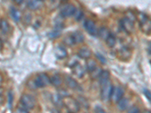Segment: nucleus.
Wrapping results in <instances>:
<instances>
[{
  "mask_svg": "<svg viewBox=\"0 0 151 113\" xmlns=\"http://www.w3.org/2000/svg\"><path fill=\"white\" fill-rule=\"evenodd\" d=\"M64 98L63 104L65 106L69 112H77L80 110V106L77 100H76L74 98L71 97L70 96H67Z\"/></svg>",
  "mask_w": 151,
  "mask_h": 113,
  "instance_id": "obj_1",
  "label": "nucleus"
},
{
  "mask_svg": "<svg viewBox=\"0 0 151 113\" xmlns=\"http://www.w3.org/2000/svg\"><path fill=\"white\" fill-rule=\"evenodd\" d=\"M101 85V97L103 101H107L110 99L112 91H113V86L110 83V81L106 83L100 84Z\"/></svg>",
  "mask_w": 151,
  "mask_h": 113,
  "instance_id": "obj_2",
  "label": "nucleus"
},
{
  "mask_svg": "<svg viewBox=\"0 0 151 113\" xmlns=\"http://www.w3.org/2000/svg\"><path fill=\"white\" fill-rule=\"evenodd\" d=\"M21 106L27 109H33L36 106V99L29 94H23L20 100Z\"/></svg>",
  "mask_w": 151,
  "mask_h": 113,
  "instance_id": "obj_3",
  "label": "nucleus"
},
{
  "mask_svg": "<svg viewBox=\"0 0 151 113\" xmlns=\"http://www.w3.org/2000/svg\"><path fill=\"white\" fill-rule=\"evenodd\" d=\"M34 82L37 88L47 87L51 84L50 78L45 73H40L34 79Z\"/></svg>",
  "mask_w": 151,
  "mask_h": 113,
  "instance_id": "obj_4",
  "label": "nucleus"
},
{
  "mask_svg": "<svg viewBox=\"0 0 151 113\" xmlns=\"http://www.w3.org/2000/svg\"><path fill=\"white\" fill-rule=\"evenodd\" d=\"M121 26H122V29L125 31V33H133L134 30V23L132 21V20H131L129 17H125L120 22Z\"/></svg>",
  "mask_w": 151,
  "mask_h": 113,
  "instance_id": "obj_5",
  "label": "nucleus"
},
{
  "mask_svg": "<svg viewBox=\"0 0 151 113\" xmlns=\"http://www.w3.org/2000/svg\"><path fill=\"white\" fill-rule=\"evenodd\" d=\"M84 27L88 33H89L91 36H95L98 34V29L94 24V22L91 20L88 19L84 22Z\"/></svg>",
  "mask_w": 151,
  "mask_h": 113,
  "instance_id": "obj_6",
  "label": "nucleus"
},
{
  "mask_svg": "<svg viewBox=\"0 0 151 113\" xmlns=\"http://www.w3.org/2000/svg\"><path fill=\"white\" fill-rule=\"evenodd\" d=\"M76 9L73 5L69 4V5H65L60 11V15L63 17H72L75 14Z\"/></svg>",
  "mask_w": 151,
  "mask_h": 113,
  "instance_id": "obj_7",
  "label": "nucleus"
},
{
  "mask_svg": "<svg viewBox=\"0 0 151 113\" xmlns=\"http://www.w3.org/2000/svg\"><path fill=\"white\" fill-rule=\"evenodd\" d=\"M123 94L124 91L122 87H113V91H112L111 96H110V99H111L114 103H116L121 98L123 97Z\"/></svg>",
  "mask_w": 151,
  "mask_h": 113,
  "instance_id": "obj_8",
  "label": "nucleus"
},
{
  "mask_svg": "<svg viewBox=\"0 0 151 113\" xmlns=\"http://www.w3.org/2000/svg\"><path fill=\"white\" fill-rule=\"evenodd\" d=\"M64 82H65L66 85L69 88H70V89L76 90L79 88V84H78L77 82L74 79H73L72 77H70V76H68V75L65 76V78H64Z\"/></svg>",
  "mask_w": 151,
  "mask_h": 113,
  "instance_id": "obj_9",
  "label": "nucleus"
},
{
  "mask_svg": "<svg viewBox=\"0 0 151 113\" xmlns=\"http://www.w3.org/2000/svg\"><path fill=\"white\" fill-rule=\"evenodd\" d=\"M55 56H56L58 59H60V60L65 58L67 56V50L65 49L64 47L60 46V45H58V46H57L56 48H55Z\"/></svg>",
  "mask_w": 151,
  "mask_h": 113,
  "instance_id": "obj_10",
  "label": "nucleus"
},
{
  "mask_svg": "<svg viewBox=\"0 0 151 113\" xmlns=\"http://www.w3.org/2000/svg\"><path fill=\"white\" fill-rule=\"evenodd\" d=\"M73 72L74 73V75H76L79 79L83 78L85 75L84 69L79 64H74L73 67Z\"/></svg>",
  "mask_w": 151,
  "mask_h": 113,
  "instance_id": "obj_11",
  "label": "nucleus"
},
{
  "mask_svg": "<svg viewBox=\"0 0 151 113\" xmlns=\"http://www.w3.org/2000/svg\"><path fill=\"white\" fill-rule=\"evenodd\" d=\"M40 0H27V5L31 10H37L42 6Z\"/></svg>",
  "mask_w": 151,
  "mask_h": 113,
  "instance_id": "obj_12",
  "label": "nucleus"
},
{
  "mask_svg": "<svg viewBox=\"0 0 151 113\" xmlns=\"http://www.w3.org/2000/svg\"><path fill=\"white\" fill-rule=\"evenodd\" d=\"M117 107L119 110L121 111H125L128 109L129 104V99H126V98L122 97L118 102H117Z\"/></svg>",
  "mask_w": 151,
  "mask_h": 113,
  "instance_id": "obj_13",
  "label": "nucleus"
},
{
  "mask_svg": "<svg viewBox=\"0 0 151 113\" xmlns=\"http://www.w3.org/2000/svg\"><path fill=\"white\" fill-rule=\"evenodd\" d=\"M78 55L83 59H88L91 56V51L88 48H82L79 50Z\"/></svg>",
  "mask_w": 151,
  "mask_h": 113,
  "instance_id": "obj_14",
  "label": "nucleus"
},
{
  "mask_svg": "<svg viewBox=\"0 0 151 113\" xmlns=\"http://www.w3.org/2000/svg\"><path fill=\"white\" fill-rule=\"evenodd\" d=\"M110 74L109 71L102 70L101 73V75H100L99 77H98L100 81V84H104V83H106L107 82H109V81H110Z\"/></svg>",
  "mask_w": 151,
  "mask_h": 113,
  "instance_id": "obj_15",
  "label": "nucleus"
},
{
  "mask_svg": "<svg viewBox=\"0 0 151 113\" xmlns=\"http://www.w3.org/2000/svg\"><path fill=\"white\" fill-rule=\"evenodd\" d=\"M72 36L76 44V43H81L84 41V35H83V33L80 32V31H76V32L73 33Z\"/></svg>",
  "mask_w": 151,
  "mask_h": 113,
  "instance_id": "obj_16",
  "label": "nucleus"
},
{
  "mask_svg": "<svg viewBox=\"0 0 151 113\" xmlns=\"http://www.w3.org/2000/svg\"><path fill=\"white\" fill-rule=\"evenodd\" d=\"M50 81H51V84H52L54 86L57 87H60L62 84V83H63L62 79L58 75H55L52 76V78L50 79Z\"/></svg>",
  "mask_w": 151,
  "mask_h": 113,
  "instance_id": "obj_17",
  "label": "nucleus"
},
{
  "mask_svg": "<svg viewBox=\"0 0 151 113\" xmlns=\"http://www.w3.org/2000/svg\"><path fill=\"white\" fill-rule=\"evenodd\" d=\"M9 29H10V26L8 21L5 19L0 20V29L2 33H8L9 32Z\"/></svg>",
  "mask_w": 151,
  "mask_h": 113,
  "instance_id": "obj_18",
  "label": "nucleus"
},
{
  "mask_svg": "<svg viewBox=\"0 0 151 113\" xmlns=\"http://www.w3.org/2000/svg\"><path fill=\"white\" fill-rule=\"evenodd\" d=\"M98 34L99 35V36L102 39L106 40V38L108 37L111 33L106 27H101L98 31Z\"/></svg>",
  "mask_w": 151,
  "mask_h": 113,
  "instance_id": "obj_19",
  "label": "nucleus"
},
{
  "mask_svg": "<svg viewBox=\"0 0 151 113\" xmlns=\"http://www.w3.org/2000/svg\"><path fill=\"white\" fill-rule=\"evenodd\" d=\"M105 41H106V45H107L109 48H113V47L116 45V37L113 36V34H110L108 37L106 38Z\"/></svg>",
  "mask_w": 151,
  "mask_h": 113,
  "instance_id": "obj_20",
  "label": "nucleus"
},
{
  "mask_svg": "<svg viewBox=\"0 0 151 113\" xmlns=\"http://www.w3.org/2000/svg\"><path fill=\"white\" fill-rule=\"evenodd\" d=\"M86 67L88 72H91V71L94 70V69L97 67V62L93 59H88L87 62H86Z\"/></svg>",
  "mask_w": 151,
  "mask_h": 113,
  "instance_id": "obj_21",
  "label": "nucleus"
},
{
  "mask_svg": "<svg viewBox=\"0 0 151 113\" xmlns=\"http://www.w3.org/2000/svg\"><path fill=\"white\" fill-rule=\"evenodd\" d=\"M10 14H11V16H12V17L13 18V20H14V21H16V22H18V21H20V18H21V14H20L19 11H17V9H14V8L12 7V9H11Z\"/></svg>",
  "mask_w": 151,
  "mask_h": 113,
  "instance_id": "obj_22",
  "label": "nucleus"
},
{
  "mask_svg": "<svg viewBox=\"0 0 151 113\" xmlns=\"http://www.w3.org/2000/svg\"><path fill=\"white\" fill-rule=\"evenodd\" d=\"M119 56L121 58L129 59L131 56V52L127 48H122L119 51Z\"/></svg>",
  "mask_w": 151,
  "mask_h": 113,
  "instance_id": "obj_23",
  "label": "nucleus"
},
{
  "mask_svg": "<svg viewBox=\"0 0 151 113\" xmlns=\"http://www.w3.org/2000/svg\"><path fill=\"white\" fill-rule=\"evenodd\" d=\"M78 103H79L80 107H83V108L86 109H89V103L88 102L87 99H86V98L83 97H79Z\"/></svg>",
  "mask_w": 151,
  "mask_h": 113,
  "instance_id": "obj_24",
  "label": "nucleus"
},
{
  "mask_svg": "<svg viewBox=\"0 0 151 113\" xmlns=\"http://www.w3.org/2000/svg\"><path fill=\"white\" fill-rule=\"evenodd\" d=\"M64 43L67 46H72V45H75L76 43L74 41L73 38L72 34L68 35V36H65L64 39Z\"/></svg>",
  "mask_w": 151,
  "mask_h": 113,
  "instance_id": "obj_25",
  "label": "nucleus"
},
{
  "mask_svg": "<svg viewBox=\"0 0 151 113\" xmlns=\"http://www.w3.org/2000/svg\"><path fill=\"white\" fill-rule=\"evenodd\" d=\"M102 72V69L101 68H99V67H97L96 68L94 69V70L91 71L90 73H91V76L92 79H98V77H99V75H101V73Z\"/></svg>",
  "mask_w": 151,
  "mask_h": 113,
  "instance_id": "obj_26",
  "label": "nucleus"
},
{
  "mask_svg": "<svg viewBox=\"0 0 151 113\" xmlns=\"http://www.w3.org/2000/svg\"><path fill=\"white\" fill-rule=\"evenodd\" d=\"M141 28H142L144 33H150V21H147L141 24Z\"/></svg>",
  "mask_w": 151,
  "mask_h": 113,
  "instance_id": "obj_27",
  "label": "nucleus"
},
{
  "mask_svg": "<svg viewBox=\"0 0 151 113\" xmlns=\"http://www.w3.org/2000/svg\"><path fill=\"white\" fill-rule=\"evenodd\" d=\"M74 15H75V20H76L77 21H79L83 18V15H84V14H83V12L82 11H79L76 9Z\"/></svg>",
  "mask_w": 151,
  "mask_h": 113,
  "instance_id": "obj_28",
  "label": "nucleus"
},
{
  "mask_svg": "<svg viewBox=\"0 0 151 113\" xmlns=\"http://www.w3.org/2000/svg\"><path fill=\"white\" fill-rule=\"evenodd\" d=\"M60 36V30L59 29V28H58V29H55V30L52 31V33H49V37L52 38V39L58 38Z\"/></svg>",
  "mask_w": 151,
  "mask_h": 113,
  "instance_id": "obj_29",
  "label": "nucleus"
},
{
  "mask_svg": "<svg viewBox=\"0 0 151 113\" xmlns=\"http://www.w3.org/2000/svg\"><path fill=\"white\" fill-rule=\"evenodd\" d=\"M27 86L29 87V89H31V90L37 89V87H36V84H35L34 80L29 81V82H28V83H27Z\"/></svg>",
  "mask_w": 151,
  "mask_h": 113,
  "instance_id": "obj_30",
  "label": "nucleus"
},
{
  "mask_svg": "<svg viewBox=\"0 0 151 113\" xmlns=\"http://www.w3.org/2000/svg\"><path fill=\"white\" fill-rule=\"evenodd\" d=\"M140 109L137 107V106H132L130 109H129V112L130 113H137V112H140Z\"/></svg>",
  "mask_w": 151,
  "mask_h": 113,
  "instance_id": "obj_31",
  "label": "nucleus"
},
{
  "mask_svg": "<svg viewBox=\"0 0 151 113\" xmlns=\"http://www.w3.org/2000/svg\"><path fill=\"white\" fill-rule=\"evenodd\" d=\"M12 103H13V95L12 93L9 94V108L12 109Z\"/></svg>",
  "mask_w": 151,
  "mask_h": 113,
  "instance_id": "obj_32",
  "label": "nucleus"
},
{
  "mask_svg": "<svg viewBox=\"0 0 151 113\" xmlns=\"http://www.w3.org/2000/svg\"><path fill=\"white\" fill-rule=\"evenodd\" d=\"M28 111H29V110L27 109H25V108H24L23 106H20V107H18L17 109V112H24L25 113V112H28Z\"/></svg>",
  "mask_w": 151,
  "mask_h": 113,
  "instance_id": "obj_33",
  "label": "nucleus"
},
{
  "mask_svg": "<svg viewBox=\"0 0 151 113\" xmlns=\"http://www.w3.org/2000/svg\"><path fill=\"white\" fill-rule=\"evenodd\" d=\"M94 112H101V113L105 112L104 109H103L99 106H97L96 107H95V109H94Z\"/></svg>",
  "mask_w": 151,
  "mask_h": 113,
  "instance_id": "obj_34",
  "label": "nucleus"
},
{
  "mask_svg": "<svg viewBox=\"0 0 151 113\" xmlns=\"http://www.w3.org/2000/svg\"><path fill=\"white\" fill-rule=\"evenodd\" d=\"M144 94H145V95H146L147 98L148 99V100L150 102V91H148V90H147V89H144Z\"/></svg>",
  "mask_w": 151,
  "mask_h": 113,
  "instance_id": "obj_35",
  "label": "nucleus"
},
{
  "mask_svg": "<svg viewBox=\"0 0 151 113\" xmlns=\"http://www.w3.org/2000/svg\"><path fill=\"white\" fill-rule=\"evenodd\" d=\"M98 57H99V60H101V62H102V63H103V64H104L105 62H106V59H105L103 56H101V54H100V55L98 54Z\"/></svg>",
  "mask_w": 151,
  "mask_h": 113,
  "instance_id": "obj_36",
  "label": "nucleus"
},
{
  "mask_svg": "<svg viewBox=\"0 0 151 113\" xmlns=\"http://www.w3.org/2000/svg\"><path fill=\"white\" fill-rule=\"evenodd\" d=\"M14 1V2H15L17 5H21V4L23 3V2H24V0H13Z\"/></svg>",
  "mask_w": 151,
  "mask_h": 113,
  "instance_id": "obj_37",
  "label": "nucleus"
},
{
  "mask_svg": "<svg viewBox=\"0 0 151 113\" xmlns=\"http://www.w3.org/2000/svg\"><path fill=\"white\" fill-rule=\"evenodd\" d=\"M3 48V43H2V40L0 39V50H2Z\"/></svg>",
  "mask_w": 151,
  "mask_h": 113,
  "instance_id": "obj_38",
  "label": "nucleus"
},
{
  "mask_svg": "<svg viewBox=\"0 0 151 113\" xmlns=\"http://www.w3.org/2000/svg\"><path fill=\"white\" fill-rule=\"evenodd\" d=\"M40 1H44V0H40Z\"/></svg>",
  "mask_w": 151,
  "mask_h": 113,
  "instance_id": "obj_39",
  "label": "nucleus"
},
{
  "mask_svg": "<svg viewBox=\"0 0 151 113\" xmlns=\"http://www.w3.org/2000/svg\"><path fill=\"white\" fill-rule=\"evenodd\" d=\"M52 1H55V0H52Z\"/></svg>",
  "mask_w": 151,
  "mask_h": 113,
  "instance_id": "obj_40",
  "label": "nucleus"
}]
</instances>
